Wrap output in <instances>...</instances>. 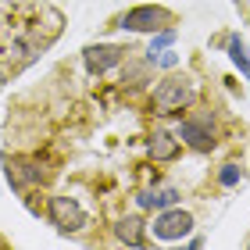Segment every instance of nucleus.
Masks as SVG:
<instances>
[{
	"mask_svg": "<svg viewBox=\"0 0 250 250\" xmlns=\"http://www.w3.org/2000/svg\"><path fill=\"white\" fill-rule=\"evenodd\" d=\"M193 97H197V86H193V79L175 72V75H168V79H161V83H157L150 104H154L157 115H175V111H183V107L193 104Z\"/></svg>",
	"mask_w": 250,
	"mask_h": 250,
	"instance_id": "1",
	"label": "nucleus"
},
{
	"mask_svg": "<svg viewBox=\"0 0 250 250\" xmlns=\"http://www.w3.org/2000/svg\"><path fill=\"white\" fill-rule=\"evenodd\" d=\"M172 25H175V15L165 4H140L115 18V29H129V32H161Z\"/></svg>",
	"mask_w": 250,
	"mask_h": 250,
	"instance_id": "2",
	"label": "nucleus"
},
{
	"mask_svg": "<svg viewBox=\"0 0 250 250\" xmlns=\"http://www.w3.org/2000/svg\"><path fill=\"white\" fill-rule=\"evenodd\" d=\"M154 236L157 240H165V243H172V240H186V236L193 232V214L183 211L179 204H172V208H165V211H157L154 214Z\"/></svg>",
	"mask_w": 250,
	"mask_h": 250,
	"instance_id": "3",
	"label": "nucleus"
},
{
	"mask_svg": "<svg viewBox=\"0 0 250 250\" xmlns=\"http://www.w3.org/2000/svg\"><path fill=\"white\" fill-rule=\"evenodd\" d=\"M47 218H50V225L58 232H79V229H86V211L79 208L75 197H50Z\"/></svg>",
	"mask_w": 250,
	"mask_h": 250,
	"instance_id": "4",
	"label": "nucleus"
},
{
	"mask_svg": "<svg viewBox=\"0 0 250 250\" xmlns=\"http://www.w3.org/2000/svg\"><path fill=\"white\" fill-rule=\"evenodd\" d=\"M179 140H183L186 146H193L197 154H211L214 146H218V136H214V125L208 115H197V118H186L183 125H179Z\"/></svg>",
	"mask_w": 250,
	"mask_h": 250,
	"instance_id": "5",
	"label": "nucleus"
},
{
	"mask_svg": "<svg viewBox=\"0 0 250 250\" xmlns=\"http://www.w3.org/2000/svg\"><path fill=\"white\" fill-rule=\"evenodd\" d=\"M129 47H118V43H97V47L83 50V61L89 68V75H104L111 68H118L122 61H129Z\"/></svg>",
	"mask_w": 250,
	"mask_h": 250,
	"instance_id": "6",
	"label": "nucleus"
},
{
	"mask_svg": "<svg viewBox=\"0 0 250 250\" xmlns=\"http://www.w3.org/2000/svg\"><path fill=\"white\" fill-rule=\"evenodd\" d=\"M47 172H43L40 161H25V157H7V183L15 189H25L32 183H43Z\"/></svg>",
	"mask_w": 250,
	"mask_h": 250,
	"instance_id": "7",
	"label": "nucleus"
},
{
	"mask_svg": "<svg viewBox=\"0 0 250 250\" xmlns=\"http://www.w3.org/2000/svg\"><path fill=\"white\" fill-rule=\"evenodd\" d=\"M136 204H140L143 211H165V208H172V204H179V189H175V186H150V189H140Z\"/></svg>",
	"mask_w": 250,
	"mask_h": 250,
	"instance_id": "8",
	"label": "nucleus"
},
{
	"mask_svg": "<svg viewBox=\"0 0 250 250\" xmlns=\"http://www.w3.org/2000/svg\"><path fill=\"white\" fill-rule=\"evenodd\" d=\"M150 157L154 161H175L179 157V150H183V140L179 136H172V132H165V129H157L154 136H150Z\"/></svg>",
	"mask_w": 250,
	"mask_h": 250,
	"instance_id": "9",
	"label": "nucleus"
},
{
	"mask_svg": "<svg viewBox=\"0 0 250 250\" xmlns=\"http://www.w3.org/2000/svg\"><path fill=\"white\" fill-rule=\"evenodd\" d=\"M115 236L125 247H143L146 243V225H143L140 214H125V218H118V225H115Z\"/></svg>",
	"mask_w": 250,
	"mask_h": 250,
	"instance_id": "10",
	"label": "nucleus"
},
{
	"mask_svg": "<svg viewBox=\"0 0 250 250\" xmlns=\"http://www.w3.org/2000/svg\"><path fill=\"white\" fill-rule=\"evenodd\" d=\"M229 58H232V64L240 68L243 75H250V54H247V47H243L240 36H229Z\"/></svg>",
	"mask_w": 250,
	"mask_h": 250,
	"instance_id": "11",
	"label": "nucleus"
},
{
	"mask_svg": "<svg viewBox=\"0 0 250 250\" xmlns=\"http://www.w3.org/2000/svg\"><path fill=\"white\" fill-rule=\"evenodd\" d=\"M218 183H222L225 189L240 186V183H243V168H240V165H232V161H229V165H222V172H218Z\"/></svg>",
	"mask_w": 250,
	"mask_h": 250,
	"instance_id": "12",
	"label": "nucleus"
},
{
	"mask_svg": "<svg viewBox=\"0 0 250 250\" xmlns=\"http://www.w3.org/2000/svg\"><path fill=\"white\" fill-rule=\"evenodd\" d=\"M146 72H150V61H146V64H136V68H129L125 83H129V86H143V83H146Z\"/></svg>",
	"mask_w": 250,
	"mask_h": 250,
	"instance_id": "13",
	"label": "nucleus"
},
{
	"mask_svg": "<svg viewBox=\"0 0 250 250\" xmlns=\"http://www.w3.org/2000/svg\"><path fill=\"white\" fill-rule=\"evenodd\" d=\"M175 40V29H161V32H157V40L150 43V50H146V54H157V50H168V43H172Z\"/></svg>",
	"mask_w": 250,
	"mask_h": 250,
	"instance_id": "14",
	"label": "nucleus"
}]
</instances>
